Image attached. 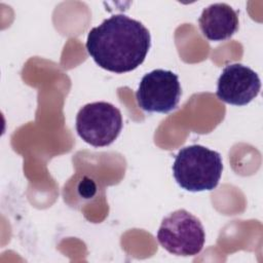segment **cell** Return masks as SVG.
<instances>
[{"label": "cell", "mask_w": 263, "mask_h": 263, "mask_svg": "<svg viewBox=\"0 0 263 263\" xmlns=\"http://www.w3.org/2000/svg\"><path fill=\"white\" fill-rule=\"evenodd\" d=\"M150 46L148 29L122 13L111 15L92 28L85 43L99 67L117 74L137 69L145 61Z\"/></svg>", "instance_id": "obj_1"}, {"label": "cell", "mask_w": 263, "mask_h": 263, "mask_svg": "<svg viewBox=\"0 0 263 263\" xmlns=\"http://www.w3.org/2000/svg\"><path fill=\"white\" fill-rule=\"evenodd\" d=\"M223 162L219 152L201 145H190L179 150L173 164L176 182L191 192L215 189L222 176Z\"/></svg>", "instance_id": "obj_2"}, {"label": "cell", "mask_w": 263, "mask_h": 263, "mask_svg": "<svg viewBox=\"0 0 263 263\" xmlns=\"http://www.w3.org/2000/svg\"><path fill=\"white\" fill-rule=\"evenodd\" d=\"M159 245L177 256H195L203 248L205 233L200 220L181 209L166 216L157 231Z\"/></svg>", "instance_id": "obj_3"}, {"label": "cell", "mask_w": 263, "mask_h": 263, "mask_svg": "<svg viewBox=\"0 0 263 263\" xmlns=\"http://www.w3.org/2000/svg\"><path fill=\"white\" fill-rule=\"evenodd\" d=\"M120 110L107 102H93L84 105L76 116V132L87 144L93 147L111 145L122 129Z\"/></svg>", "instance_id": "obj_4"}, {"label": "cell", "mask_w": 263, "mask_h": 263, "mask_svg": "<svg viewBox=\"0 0 263 263\" xmlns=\"http://www.w3.org/2000/svg\"><path fill=\"white\" fill-rule=\"evenodd\" d=\"M182 95L179 77L170 70L155 69L143 76L136 92L138 106L146 112L168 113Z\"/></svg>", "instance_id": "obj_5"}, {"label": "cell", "mask_w": 263, "mask_h": 263, "mask_svg": "<svg viewBox=\"0 0 263 263\" xmlns=\"http://www.w3.org/2000/svg\"><path fill=\"white\" fill-rule=\"evenodd\" d=\"M258 74L242 64H230L223 70L217 81V98L234 106H245L260 92Z\"/></svg>", "instance_id": "obj_6"}, {"label": "cell", "mask_w": 263, "mask_h": 263, "mask_svg": "<svg viewBox=\"0 0 263 263\" xmlns=\"http://www.w3.org/2000/svg\"><path fill=\"white\" fill-rule=\"evenodd\" d=\"M198 25L206 39L224 41L238 30V12L226 3H214L202 10Z\"/></svg>", "instance_id": "obj_7"}]
</instances>
